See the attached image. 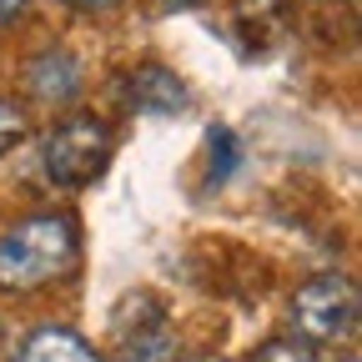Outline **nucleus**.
Returning a JSON list of instances; mask_svg holds the SVG:
<instances>
[{"instance_id":"nucleus-10","label":"nucleus","mask_w":362,"mask_h":362,"mask_svg":"<svg viewBox=\"0 0 362 362\" xmlns=\"http://www.w3.org/2000/svg\"><path fill=\"white\" fill-rule=\"evenodd\" d=\"M21 136H25V111L16 101H0V156H6Z\"/></svg>"},{"instance_id":"nucleus-4","label":"nucleus","mask_w":362,"mask_h":362,"mask_svg":"<svg viewBox=\"0 0 362 362\" xmlns=\"http://www.w3.org/2000/svg\"><path fill=\"white\" fill-rule=\"evenodd\" d=\"M126 101H131V111H141V116H181L192 96H187V81H181L176 71L136 66L126 76Z\"/></svg>"},{"instance_id":"nucleus-9","label":"nucleus","mask_w":362,"mask_h":362,"mask_svg":"<svg viewBox=\"0 0 362 362\" xmlns=\"http://www.w3.org/2000/svg\"><path fill=\"white\" fill-rule=\"evenodd\" d=\"M252 362H317V352L307 342H297V337H272Z\"/></svg>"},{"instance_id":"nucleus-1","label":"nucleus","mask_w":362,"mask_h":362,"mask_svg":"<svg viewBox=\"0 0 362 362\" xmlns=\"http://www.w3.org/2000/svg\"><path fill=\"white\" fill-rule=\"evenodd\" d=\"M76 267V226L61 211H35L0 232V292H40Z\"/></svg>"},{"instance_id":"nucleus-8","label":"nucleus","mask_w":362,"mask_h":362,"mask_svg":"<svg viewBox=\"0 0 362 362\" xmlns=\"http://www.w3.org/2000/svg\"><path fill=\"white\" fill-rule=\"evenodd\" d=\"M211 176L216 181H226V176H232L237 171V136L232 131H226V126H211Z\"/></svg>"},{"instance_id":"nucleus-6","label":"nucleus","mask_w":362,"mask_h":362,"mask_svg":"<svg viewBox=\"0 0 362 362\" xmlns=\"http://www.w3.org/2000/svg\"><path fill=\"white\" fill-rule=\"evenodd\" d=\"M11 362H101L96 347H90L86 337H76L71 327H35Z\"/></svg>"},{"instance_id":"nucleus-2","label":"nucleus","mask_w":362,"mask_h":362,"mask_svg":"<svg viewBox=\"0 0 362 362\" xmlns=\"http://www.w3.org/2000/svg\"><path fill=\"white\" fill-rule=\"evenodd\" d=\"M111 161V126L90 111H76L40 136V166L56 187H90Z\"/></svg>"},{"instance_id":"nucleus-3","label":"nucleus","mask_w":362,"mask_h":362,"mask_svg":"<svg viewBox=\"0 0 362 362\" xmlns=\"http://www.w3.org/2000/svg\"><path fill=\"white\" fill-rule=\"evenodd\" d=\"M292 327H297V342L307 347H322V342H337L357 327V287L342 277V272H322L292 292Z\"/></svg>"},{"instance_id":"nucleus-7","label":"nucleus","mask_w":362,"mask_h":362,"mask_svg":"<svg viewBox=\"0 0 362 362\" xmlns=\"http://www.w3.org/2000/svg\"><path fill=\"white\" fill-rule=\"evenodd\" d=\"M116 362H176V337L166 332V322H146L121 337Z\"/></svg>"},{"instance_id":"nucleus-11","label":"nucleus","mask_w":362,"mask_h":362,"mask_svg":"<svg viewBox=\"0 0 362 362\" xmlns=\"http://www.w3.org/2000/svg\"><path fill=\"white\" fill-rule=\"evenodd\" d=\"M25 6H30V0H0V25L21 21V16H25Z\"/></svg>"},{"instance_id":"nucleus-15","label":"nucleus","mask_w":362,"mask_h":362,"mask_svg":"<svg viewBox=\"0 0 362 362\" xmlns=\"http://www.w3.org/2000/svg\"><path fill=\"white\" fill-rule=\"evenodd\" d=\"M342 362H357V357H342Z\"/></svg>"},{"instance_id":"nucleus-12","label":"nucleus","mask_w":362,"mask_h":362,"mask_svg":"<svg viewBox=\"0 0 362 362\" xmlns=\"http://www.w3.org/2000/svg\"><path fill=\"white\" fill-rule=\"evenodd\" d=\"M66 6H76V11H106V6H116V0H66Z\"/></svg>"},{"instance_id":"nucleus-13","label":"nucleus","mask_w":362,"mask_h":362,"mask_svg":"<svg viewBox=\"0 0 362 362\" xmlns=\"http://www.w3.org/2000/svg\"><path fill=\"white\" fill-rule=\"evenodd\" d=\"M166 6H202V0H166Z\"/></svg>"},{"instance_id":"nucleus-5","label":"nucleus","mask_w":362,"mask_h":362,"mask_svg":"<svg viewBox=\"0 0 362 362\" xmlns=\"http://www.w3.org/2000/svg\"><path fill=\"white\" fill-rule=\"evenodd\" d=\"M25 86H30V96L35 101H71L76 90H81V66L71 51H40L25 71Z\"/></svg>"},{"instance_id":"nucleus-14","label":"nucleus","mask_w":362,"mask_h":362,"mask_svg":"<svg viewBox=\"0 0 362 362\" xmlns=\"http://www.w3.org/2000/svg\"><path fill=\"white\" fill-rule=\"evenodd\" d=\"M197 362H226V357H197Z\"/></svg>"}]
</instances>
